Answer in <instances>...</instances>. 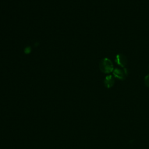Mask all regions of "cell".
<instances>
[{"label":"cell","mask_w":149,"mask_h":149,"mask_svg":"<svg viewBox=\"0 0 149 149\" xmlns=\"http://www.w3.org/2000/svg\"><path fill=\"white\" fill-rule=\"evenodd\" d=\"M99 68L100 70L105 73H109L113 70V65L111 61L107 58L101 60L99 63Z\"/></svg>","instance_id":"obj_1"},{"label":"cell","mask_w":149,"mask_h":149,"mask_svg":"<svg viewBox=\"0 0 149 149\" xmlns=\"http://www.w3.org/2000/svg\"><path fill=\"white\" fill-rule=\"evenodd\" d=\"M113 74L115 77L120 80H125L128 74V71L127 69L123 68V69L116 68L113 71Z\"/></svg>","instance_id":"obj_2"},{"label":"cell","mask_w":149,"mask_h":149,"mask_svg":"<svg viewBox=\"0 0 149 149\" xmlns=\"http://www.w3.org/2000/svg\"><path fill=\"white\" fill-rule=\"evenodd\" d=\"M115 61L118 65H119V66H120L122 68H125L127 63V60L126 56H125L122 54H118L116 56Z\"/></svg>","instance_id":"obj_3"},{"label":"cell","mask_w":149,"mask_h":149,"mask_svg":"<svg viewBox=\"0 0 149 149\" xmlns=\"http://www.w3.org/2000/svg\"><path fill=\"white\" fill-rule=\"evenodd\" d=\"M104 83L107 88H111L115 83V79L112 75L107 76L104 79Z\"/></svg>","instance_id":"obj_4"},{"label":"cell","mask_w":149,"mask_h":149,"mask_svg":"<svg viewBox=\"0 0 149 149\" xmlns=\"http://www.w3.org/2000/svg\"><path fill=\"white\" fill-rule=\"evenodd\" d=\"M144 83L147 87H149V74H147L144 77Z\"/></svg>","instance_id":"obj_5"}]
</instances>
